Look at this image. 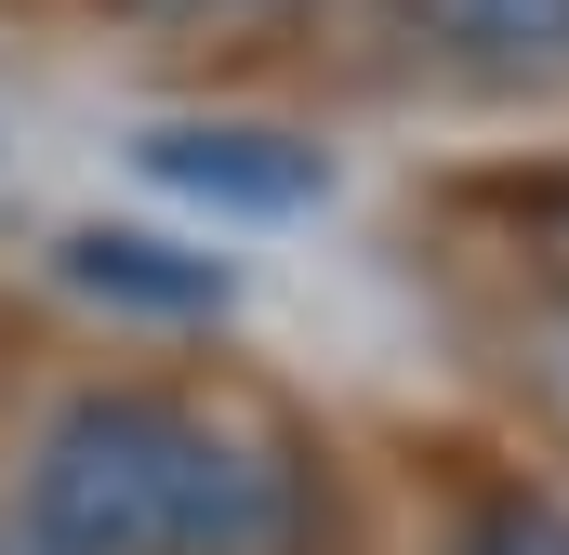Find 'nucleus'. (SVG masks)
<instances>
[{"instance_id":"1","label":"nucleus","mask_w":569,"mask_h":555,"mask_svg":"<svg viewBox=\"0 0 569 555\" xmlns=\"http://www.w3.org/2000/svg\"><path fill=\"white\" fill-rule=\"evenodd\" d=\"M318 463L305 436L172 384H80L27 436L13 529L53 555H305L318 543Z\"/></svg>"},{"instance_id":"2","label":"nucleus","mask_w":569,"mask_h":555,"mask_svg":"<svg viewBox=\"0 0 569 555\" xmlns=\"http://www.w3.org/2000/svg\"><path fill=\"white\" fill-rule=\"evenodd\" d=\"M146 185H172V199H199V212H305V199H331V159L305 133H266V120H159L133 145Z\"/></svg>"},{"instance_id":"3","label":"nucleus","mask_w":569,"mask_h":555,"mask_svg":"<svg viewBox=\"0 0 569 555\" xmlns=\"http://www.w3.org/2000/svg\"><path fill=\"white\" fill-rule=\"evenodd\" d=\"M53 278H67L80 304H107V317H226V304H239L226 252H186V239H159V225H67V239H53Z\"/></svg>"},{"instance_id":"4","label":"nucleus","mask_w":569,"mask_h":555,"mask_svg":"<svg viewBox=\"0 0 569 555\" xmlns=\"http://www.w3.org/2000/svg\"><path fill=\"white\" fill-rule=\"evenodd\" d=\"M411 13L477 80H569V0H411Z\"/></svg>"},{"instance_id":"5","label":"nucleus","mask_w":569,"mask_h":555,"mask_svg":"<svg viewBox=\"0 0 569 555\" xmlns=\"http://www.w3.org/2000/svg\"><path fill=\"white\" fill-rule=\"evenodd\" d=\"M450 555H569V516L557 503H477L450 529Z\"/></svg>"},{"instance_id":"6","label":"nucleus","mask_w":569,"mask_h":555,"mask_svg":"<svg viewBox=\"0 0 569 555\" xmlns=\"http://www.w3.org/2000/svg\"><path fill=\"white\" fill-rule=\"evenodd\" d=\"M186 13H291V0H186Z\"/></svg>"}]
</instances>
